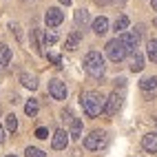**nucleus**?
I'll return each mask as SVG.
<instances>
[{
	"mask_svg": "<svg viewBox=\"0 0 157 157\" xmlns=\"http://www.w3.org/2000/svg\"><path fill=\"white\" fill-rule=\"evenodd\" d=\"M80 104L89 117H98L106 109V98L100 91H84V93H80Z\"/></svg>",
	"mask_w": 157,
	"mask_h": 157,
	"instance_id": "obj_1",
	"label": "nucleus"
},
{
	"mask_svg": "<svg viewBox=\"0 0 157 157\" xmlns=\"http://www.w3.org/2000/svg\"><path fill=\"white\" fill-rule=\"evenodd\" d=\"M82 67H84V71L91 78H102L104 71H106L104 56L100 53V51H89V53L84 56V60H82Z\"/></svg>",
	"mask_w": 157,
	"mask_h": 157,
	"instance_id": "obj_2",
	"label": "nucleus"
},
{
	"mask_svg": "<svg viewBox=\"0 0 157 157\" xmlns=\"http://www.w3.org/2000/svg\"><path fill=\"white\" fill-rule=\"evenodd\" d=\"M109 144V135L106 131H93L84 137V148L86 151H102Z\"/></svg>",
	"mask_w": 157,
	"mask_h": 157,
	"instance_id": "obj_3",
	"label": "nucleus"
},
{
	"mask_svg": "<svg viewBox=\"0 0 157 157\" xmlns=\"http://www.w3.org/2000/svg\"><path fill=\"white\" fill-rule=\"evenodd\" d=\"M106 56H109L111 62H122L124 58L128 56V51H126V47H124L117 38H115V40H109V42H106Z\"/></svg>",
	"mask_w": 157,
	"mask_h": 157,
	"instance_id": "obj_4",
	"label": "nucleus"
},
{
	"mask_svg": "<svg viewBox=\"0 0 157 157\" xmlns=\"http://www.w3.org/2000/svg\"><path fill=\"white\" fill-rule=\"evenodd\" d=\"M122 102H124V98H122V93H117V91H113L111 95L106 98V109H104V113H106L109 117H113V115H117V111L122 109Z\"/></svg>",
	"mask_w": 157,
	"mask_h": 157,
	"instance_id": "obj_5",
	"label": "nucleus"
},
{
	"mask_svg": "<svg viewBox=\"0 0 157 157\" xmlns=\"http://www.w3.org/2000/svg\"><path fill=\"white\" fill-rule=\"evenodd\" d=\"M117 40H120L124 47H126L128 53H133V56L137 53V51H135V49H137V42H140V33H137V31H133V33L124 31V33H120V36H117Z\"/></svg>",
	"mask_w": 157,
	"mask_h": 157,
	"instance_id": "obj_6",
	"label": "nucleus"
},
{
	"mask_svg": "<svg viewBox=\"0 0 157 157\" xmlns=\"http://www.w3.org/2000/svg\"><path fill=\"white\" fill-rule=\"evenodd\" d=\"M62 20H64V13H62L58 7L47 9V13H44V22H47V27H49V29L60 27V25H62Z\"/></svg>",
	"mask_w": 157,
	"mask_h": 157,
	"instance_id": "obj_7",
	"label": "nucleus"
},
{
	"mask_svg": "<svg viewBox=\"0 0 157 157\" xmlns=\"http://www.w3.org/2000/svg\"><path fill=\"white\" fill-rule=\"evenodd\" d=\"M49 93H51V98H53V100H67V86H64V82L51 80L49 82Z\"/></svg>",
	"mask_w": 157,
	"mask_h": 157,
	"instance_id": "obj_8",
	"label": "nucleus"
},
{
	"mask_svg": "<svg viewBox=\"0 0 157 157\" xmlns=\"http://www.w3.org/2000/svg\"><path fill=\"white\" fill-rule=\"evenodd\" d=\"M67 144H69V133H67L64 128H58V131L53 133V142H51V146H53L56 151H64Z\"/></svg>",
	"mask_w": 157,
	"mask_h": 157,
	"instance_id": "obj_9",
	"label": "nucleus"
},
{
	"mask_svg": "<svg viewBox=\"0 0 157 157\" xmlns=\"http://www.w3.org/2000/svg\"><path fill=\"white\" fill-rule=\"evenodd\" d=\"M142 148L146 153H157V133H148L142 137Z\"/></svg>",
	"mask_w": 157,
	"mask_h": 157,
	"instance_id": "obj_10",
	"label": "nucleus"
},
{
	"mask_svg": "<svg viewBox=\"0 0 157 157\" xmlns=\"http://www.w3.org/2000/svg\"><path fill=\"white\" fill-rule=\"evenodd\" d=\"M106 31H109V20L104 18V16H100V18L93 20V33H95V36H104Z\"/></svg>",
	"mask_w": 157,
	"mask_h": 157,
	"instance_id": "obj_11",
	"label": "nucleus"
},
{
	"mask_svg": "<svg viewBox=\"0 0 157 157\" xmlns=\"http://www.w3.org/2000/svg\"><path fill=\"white\" fill-rule=\"evenodd\" d=\"M128 25H131V20H128V16H117V20L113 22V31L115 33H124V31L128 29Z\"/></svg>",
	"mask_w": 157,
	"mask_h": 157,
	"instance_id": "obj_12",
	"label": "nucleus"
},
{
	"mask_svg": "<svg viewBox=\"0 0 157 157\" xmlns=\"http://www.w3.org/2000/svg\"><path fill=\"white\" fill-rule=\"evenodd\" d=\"M89 20H91V16H89L86 9H78V11H75V25H78V29H84L89 25Z\"/></svg>",
	"mask_w": 157,
	"mask_h": 157,
	"instance_id": "obj_13",
	"label": "nucleus"
},
{
	"mask_svg": "<svg viewBox=\"0 0 157 157\" xmlns=\"http://www.w3.org/2000/svg\"><path fill=\"white\" fill-rule=\"evenodd\" d=\"M80 40H82V36H80V31H73V33H69L67 36V40H64V47L69 49V51H73L78 44H80Z\"/></svg>",
	"mask_w": 157,
	"mask_h": 157,
	"instance_id": "obj_14",
	"label": "nucleus"
},
{
	"mask_svg": "<svg viewBox=\"0 0 157 157\" xmlns=\"http://www.w3.org/2000/svg\"><path fill=\"white\" fill-rule=\"evenodd\" d=\"M140 89H142V91H146V93H148V91H155V89H157V78H155V75L144 78V80L140 82Z\"/></svg>",
	"mask_w": 157,
	"mask_h": 157,
	"instance_id": "obj_15",
	"label": "nucleus"
},
{
	"mask_svg": "<svg viewBox=\"0 0 157 157\" xmlns=\"http://www.w3.org/2000/svg\"><path fill=\"white\" fill-rule=\"evenodd\" d=\"M69 135H71V137L73 140H80L82 137V120H73V124H71V131H69Z\"/></svg>",
	"mask_w": 157,
	"mask_h": 157,
	"instance_id": "obj_16",
	"label": "nucleus"
},
{
	"mask_svg": "<svg viewBox=\"0 0 157 157\" xmlns=\"http://www.w3.org/2000/svg\"><path fill=\"white\" fill-rule=\"evenodd\" d=\"M20 82H22L27 89H31V91L38 89V80H36L33 75H27V73H22V75H20Z\"/></svg>",
	"mask_w": 157,
	"mask_h": 157,
	"instance_id": "obj_17",
	"label": "nucleus"
},
{
	"mask_svg": "<svg viewBox=\"0 0 157 157\" xmlns=\"http://www.w3.org/2000/svg\"><path fill=\"white\" fill-rule=\"evenodd\" d=\"M25 113L29 115V117H36L38 115V100H29L25 104Z\"/></svg>",
	"mask_w": 157,
	"mask_h": 157,
	"instance_id": "obj_18",
	"label": "nucleus"
},
{
	"mask_svg": "<svg viewBox=\"0 0 157 157\" xmlns=\"http://www.w3.org/2000/svg\"><path fill=\"white\" fill-rule=\"evenodd\" d=\"M142 69H144V58H142L140 53H135V56H133V64H131V71H133V73H140Z\"/></svg>",
	"mask_w": 157,
	"mask_h": 157,
	"instance_id": "obj_19",
	"label": "nucleus"
},
{
	"mask_svg": "<svg viewBox=\"0 0 157 157\" xmlns=\"http://www.w3.org/2000/svg\"><path fill=\"white\" fill-rule=\"evenodd\" d=\"M0 62H2V64H9V62H11V51H9L7 44H0Z\"/></svg>",
	"mask_w": 157,
	"mask_h": 157,
	"instance_id": "obj_20",
	"label": "nucleus"
},
{
	"mask_svg": "<svg viewBox=\"0 0 157 157\" xmlns=\"http://www.w3.org/2000/svg\"><path fill=\"white\" fill-rule=\"evenodd\" d=\"M25 157H47V153L36 148V146H27V148H25Z\"/></svg>",
	"mask_w": 157,
	"mask_h": 157,
	"instance_id": "obj_21",
	"label": "nucleus"
},
{
	"mask_svg": "<svg viewBox=\"0 0 157 157\" xmlns=\"http://www.w3.org/2000/svg\"><path fill=\"white\" fill-rule=\"evenodd\" d=\"M5 128H7V131H11V133L18 128V120H16V115H13V113H11V115H7V120H5Z\"/></svg>",
	"mask_w": 157,
	"mask_h": 157,
	"instance_id": "obj_22",
	"label": "nucleus"
},
{
	"mask_svg": "<svg viewBox=\"0 0 157 157\" xmlns=\"http://www.w3.org/2000/svg\"><path fill=\"white\" fill-rule=\"evenodd\" d=\"M146 51H148V58H151L153 62H157V40H148Z\"/></svg>",
	"mask_w": 157,
	"mask_h": 157,
	"instance_id": "obj_23",
	"label": "nucleus"
},
{
	"mask_svg": "<svg viewBox=\"0 0 157 157\" xmlns=\"http://www.w3.org/2000/svg\"><path fill=\"white\" fill-rule=\"evenodd\" d=\"M58 42V33H44V47L47 44H56Z\"/></svg>",
	"mask_w": 157,
	"mask_h": 157,
	"instance_id": "obj_24",
	"label": "nucleus"
},
{
	"mask_svg": "<svg viewBox=\"0 0 157 157\" xmlns=\"http://www.w3.org/2000/svg\"><path fill=\"white\" fill-rule=\"evenodd\" d=\"M47 135H49V131H47L44 126H40V128H36V137H38V140H47Z\"/></svg>",
	"mask_w": 157,
	"mask_h": 157,
	"instance_id": "obj_25",
	"label": "nucleus"
},
{
	"mask_svg": "<svg viewBox=\"0 0 157 157\" xmlns=\"http://www.w3.org/2000/svg\"><path fill=\"white\" fill-rule=\"evenodd\" d=\"M47 60H49V62H53V64H60V62H62L58 53H47Z\"/></svg>",
	"mask_w": 157,
	"mask_h": 157,
	"instance_id": "obj_26",
	"label": "nucleus"
},
{
	"mask_svg": "<svg viewBox=\"0 0 157 157\" xmlns=\"http://www.w3.org/2000/svg\"><path fill=\"white\" fill-rule=\"evenodd\" d=\"M5 140H7V128H5V126H0V144H2Z\"/></svg>",
	"mask_w": 157,
	"mask_h": 157,
	"instance_id": "obj_27",
	"label": "nucleus"
},
{
	"mask_svg": "<svg viewBox=\"0 0 157 157\" xmlns=\"http://www.w3.org/2000/svg\"><path fill=\"white\" fill-rule=\"evenodd\" d=\"M115 84H117V86H124V84H126V80L120 78V80H115Z\"/></svg>",
	"mask_w": 157,
	"mask_h": 157,
	"instance_id": "obj_28",
	"label": "nucleus"
},
{
	"mask_svg": "<svg viewBox=\"0 0 157 157\" xmlns=\"http://www.w3.org/2000/svg\"><path fill=\"white\" fill-rule=\"evenodd\" d=\"M151 7H153V11H157V0H151Z\"/></svg>",
	"mask_w": 157,
	"mask_h": 157,
	"instance_id": "obj_29",
	"label": "nucleus"
},
{
	"mask_svg": "<svg viewBox=\"0 0 157 157\" xmlns=\"http://www.w3.org/2000/svg\"><path fill=\"white\" fill-rule=\"evenodd\" d=\"M60 2H62V5H71V0H60Z\"/></svg>",
	"mask_w": 157,
	"mask_h": 157,
	"instance_id": "obj_30",
	"label": "nucleus"
},
{
	"mask_svg": "<svg viewBox=\"0 0 157 157\" xmlns=\"http://www.w3.org/2000/svg\"><path fill=\"white\" fill-rule=\"evenodd\" d=\"M100 2H109V0H98V5H100Z\"/></svg>",
	"mask_w": 157,
	"mask_h": 157,
	"instance_id": "obj_31",
	"label": "nucleus"
},
{
	"mask_svg": "<svg viewBox=\"0 0 157 157\" xmlns=\"http://www.w3.org/2000/svg\"><path fill=\"white\" fill-rule=\"evenodd\" d=\"M153 25H155V27H157V18H155V20H153Z\"/></svg>",
	"mask_w": 157,
	"mask_h": 157,
	"instance_id": "obj_32",
	"label": "nucleus"
},
{
	"mask_svg": "<svg viewBox=\"0 0 157 157\" xmlns=\"http://www.w3.org/2000/svg\"><path fill=\"white\" fill-rule=\"evenodd\" d=\"M7 157H16V155H7Z\"/></svg>",
	"mask_w": 157,
	"mask_h": 157,
	"instance_id": "obj_33",
	"label": "nucleus"
}]
</instances>
